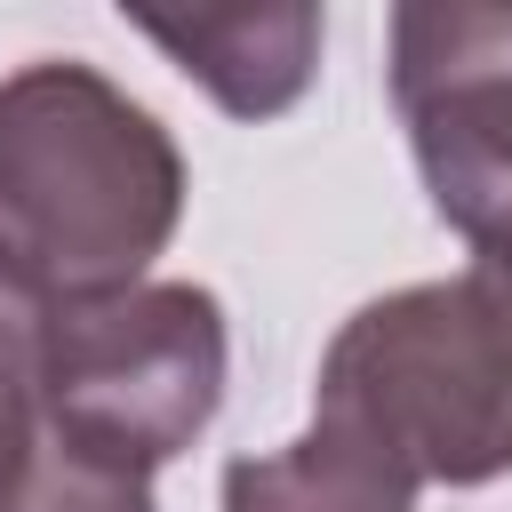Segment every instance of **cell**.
Masks as SVG:
<instances>
[{
  "label": "cell",
  "mask_w": 512,
  "mask_h": 512,
  "mask_svg": "<svg viewBox=\"0 0 512 512\" xmlns=\"http://www.w3.org/2000/svg\"><path fill=\"white\" fill-rule=\"evenodd\" d=\"M184 216V152L120 80L40 56L0 80V272L48 312L144 288Z\"/></svg>",
  "instance_id": "cell-1"
},
{
  "label": "cell",
  "mask_w": 512,
  "mask_h": 512,
  "mask_svg": "<svg viewBox=\"0 0 512 512\" xmlns=\"http://www.w3.org/2000/svg\"><path fill=\"white\" fill-rule=\"evenodd\" d=\"M312 408L368 424L416 480L480 488L512 472V280L456 272L360 304L312 384Z\"/></svg>",
  "instance_id": "cell-2"
},
{
  "label": "cell",
  "mask_w": 512,
  "mask_h": 512,
  "mask_svg": "<svg viewBox=\"0 0 512 512\" xmlns=\"http://www.w3.org/2000/svg\"><path fill=\"white\" fill-rule=\"evenodd\" d=\"M224 304L192 280H144L40 320L48 448L120 480H152L224 408Z\"/></svg>",
  "instance_id": "cell-3"
},
{
  "label": "cell",
  "mask_w": 512,
  "mask_h": 512,
  "mask_svg": "<svg viewBox=\"0 0 512 512\" xmlns=\"http://www.w3.org/2000/svg\"><path fill=\"white\" fill-rule=\"evenodd\" d=\"M392 104L440 224L512 280V0L392 8Z\"/></svg>",
  "instance_id": "cell-4"
},
{
  "label": "cell",
  "mask_w": 512,
  "mask_h": 512,
  "mask_svg": "<svg viewBox=\"0 0 512 512\" xmlns=\"http://www.w3.org/2000/svg\"><path fill=\"white\" fill-rule=\"evenodd\" d=\"M184 80H200L232 120H272L312 88L320 64V8L288 0V8H192V16H160L136 8L128 16Z\"/></svg>",
  "instance_id": "cell-5"
},
{
  "label": "cell",
  "mask_w": 512,
  "mask_h": 512,
  "mask_svg": "<svg viewBox=\"0 0 512 512\" xmlns=\"http://www.w3.org/2000/svg\"><path fill=\"white\" fill-rule=\"evenodd\" d=\"M416 472L352 416L312 408L288 448L224 464V512H416Z\"/></svg>",
  "instance_id": "cell-6"
},
{
  "label": "cell",
  "mask_w": 512,
  "mask_h": 512,
  "mask_svg": "<svg viewBox=\"0 0 512 512\" xmlns=\"http://www.w3.org/2000/svg\"><path fill=\"white\" fill-rule=\"evenodd\" d=\"M40 320L48 304L0 272V512L24 504V480L48 448V424H40Z\"/></svg>",
  "instance_id": "cell-7"
},
{
  "label": "cell",
  "mask_w": 512,
  "mask_h": 512,
  "mask_svg": "<svg viewBox=\"0 0 512 512\" xmlns=\"http://www.w3.org/2000/svg\"><path fill=\"white\" fill-rule=\"evenodd\" d=\"M16 512H152V480H120V472H96V464L40 448Z\"/></svg>",
  "instance_id": "cell-8"
}]
</instances>
